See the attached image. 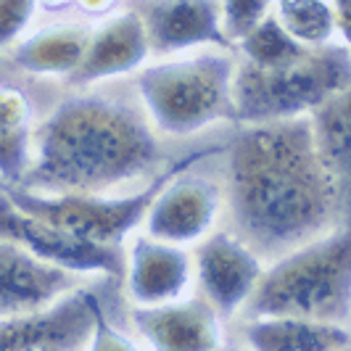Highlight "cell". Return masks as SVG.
I'll list each match as a JSON object with an SVG mask.
<instances>
[{
    "label": "cell",
    "mask_w": 351,
    "mask_h": 351,
    "mask_svg": "<svg viewBox=\"0 0 351 351\" xmlns=\"http://www.w3.org/2000/svg\"><path fill=\"white\" fill-rule=\"evenodd\" d=\"M228 198L248 246L267 254L328 232L346 201L317 154L309 117L246 124L228 145Z\"/></svg>",
    "instance_id": "6da1fadb"
},
{
    "label": "cell",
    "mask_w": 351,
    "mask_h": 351,
    "mask_svg": "<svg viewBox=\"0 0 351 351\" xmlns=\"http://www.w3.org/2000/svg\"><path fill=\"white\" fill-rule=\"evenodd\" d=\"M161 148L135 106L106 95H71L35 132L24 182L48 191L104 193L154 169Z\"/></svg>",
    "instance_id": "7a4b0ae2"
},
{
    "label": "cell",
    "mask_w": 351,
    "mask_h": 351,
    "mask_svg": "<svg viewBox=\"0 0 351 351\" xmlns=\"http://www.w3.org/2000/svg\"><path fill=\"white\" fill-rule=\"evenodd\" d=\"M251 317H309L349 325L351 238L338 228L288 248L246 301Z\"/></svg>",
    "instance_id": "3957f363"
},
{
    "label": "cell",
    "mask_w": 351,
    "mask_h": 351,
    "mask_svg": "<svg viewBox=\"0 0 351 351\" xmlns=\"http://www.w3.org/2000/svg\"><path fill=\"white\" fill-rule=\"evenodd\" d=\"M351 88L349 43L309 48L278 66L241 64L232 71L235 122L296 119L315 111L330 95Z\"/></svg>",
    "instance_id": "277c9868"
},
{
    "label": "cell",
    "mask_w": 351,
    "mask_h": 351,
    "mask_svg": "<svg viewBox=\"0 0 351 351\" xmlns=\"http://www.w3.org/2000/svg\"><path fill=\"white\" fill-rule=\"evenodd\" d=\"M232 71L228 53H195L161 61L138 74L148 119L167 135H193L214 122H235Z\"/></svg>",
    "instance_id": "5b68a950"
},
{
    "label": "cell",
    "mask_w": 351,
    "mask_h": 351,
    "mask_svg": "<svg viewBox=\"0 0 351 351\" xmlns=\"http://www.w3.org/2000/svg\"><path fill=\"white\" fill-rule=\"evenodd\" d=\"M217 154H225V145H204L185 156L175 158L161 175H156L143 191L132 195H101V193H80L64 191L58 195L32 193L27 188H5V198L21 211L32 214L37 219H45L56 228L66 230L77 238H85L104 246H122V241L138 228L145 217L148 204L154 201L158 188L172 175L191 169L198 161Z\"/></svg>",
    "instance_id": "8992f818"
},
{
    "label": "cell",
    "mask_w": 351,
    "mask_h": 351,
    "mask_svg": "<svg viewBox=\"0 0 351 351\" xmlns=\"http://www.w3.org/2000/svg\"><path fill=\"white\" fill-rule=\"evenodd\" d=\"M0 238H8L27 251H32L43 262L58 264L69 272L82 275H122V246H104L85 238H77L66 230L56 228L45 219L14 206L5 193H0Z\"/></svg>",
    "instance_id": "52a82bcc"
},
{
    "label": "cell",
    "mask_w": 351,
    "mask_h": 351,
    "mask_svg": "<svg viewBox=\"0 0 351 351\" xmlns=\"http://www.w3.org/2000/svg\"><path fill=\"white\" fill-rule=\"evenodd\" d=\"M98 299L90 291L64 293L53 304L0 317V351L88 349Z\"/></svg>",
    "instance_id": "ba28073f"
},
{
    "label": "cell",
    "mask_w": 351,
    "mask_h": 351,
    "mask_svg": "<svg viewBox=\"0 0 351 351\" xmlns=\"http://www.w3.org/2000/svg\"><path fill=\"white\" fill-rule=\"evenodd\" d=\"M191 169L172 175L158 188L143 217L145 235L177 246H191L209 235L222 209V191L209 177L193 175Z\"/></svg>",
    "instance_id": "9c48e42d"
},
{
    "label": "cell",
    "mask_w": 351,
    "mask_h": 351,
    "mask_svg": "<svg viewBox=\"0 0 351 351\" xmlns=\"http://www.w3.org/2000/svg\"><path fill=\"white\" fill-rule=\"evenodd\" d=\"M201 241L204 243L198 246L193 264L204 299L222 319H230L246 306L248 296L262 278V256L232 232H211Z\"/></svg>",
    "instance_id": "30bf717a"
},
{
    "label": "cell",
    "mask_w": 351,
    "mask_h": 351,
    "mask_svg": "<svg viewBox=\"0 0 351 351\" xmlns=\"http://www.w3.org/2000/svg\"><path fill=\"white\" fill-rule=\"evenodd\" d=\"M132 325L151 349L217 351L225 346V319L206 299H172L132 306Z\"/></svg>",
    "instance_id": "8fae6325"
},
{
    "label": "cell",
    "mask_w": 351,
    "mask_h": 351,
    "mask_svg": "<svg viewBox=\"0 0 351 351\" xmlns=\"http://www.w3.org/2000/svg\"><path fill=\"white\" fill-rule=\"evenodd\" d=\"M138 14L151 51L177 53L198 45L232 48L222 32L219 0H143Z\"/></svg>",
    "instance_id": "7c38bea8"
},
{
    "label": "cell",
    "mask_w": 351,
    "mask_h": 351,
    "mask_svg": "<svg viewBox=\"0 0 351 351\" xmlns=\"http://www.w3.org/2000/svg\"><path fill=\"white\" fill-rule=\"evenodd\" d=\"M127 296L135 306L180 299L193 282V259L185 246L138 235L124 259Z\"/></svg>",
    "instance_id": "4fadbf2b"
},
{
    "label": "cell",
    "mask_w": 351,
    "mask_h": 351,
    "mask_svg": "<svg viewBox=\"0 0 351 351\" xmlns=\"http://www.w3.org/2000/svg\"><path fill=\"white\" fill-rule=\"evenodd\" d=\"M74 288V272L0 238V317L35 312Z\"/></svg>",
    "instance_id": "5bb4252c"
},
{
    "label": "cell",
    "mask_w": 351,
    "mask_h": 351,
    "mask_svg": "<svg viewBox=\"0 0 351 351\" xmlns=\"http://www.w3.org/2000/svg\"><path fill=\"white\" fill-rule=\"evenodd\" d=\"M151 56L148 35L141 14L135 8L106 16L98 27H93L88 53L77 71H71L74 85H93L111 77H122L141 69Z\"/></svg>",
    "instance_id": "9a60e30c"
},
{
    "label": "cell",
    "mask_w": 351,
    "mask_h": 351,
    "mask_svg": "<svg viewBox=\"0 0 351 351\" xmlns=\"http://www.w3.org/2000/svg\"><path fill=\"white\" fill-rule=\"evenodd\" d=\"M243 338L259 351H343L351 346L349 325L309 317H254Z\"/></svg>",
    "instance_id": "2e32d148"
},
{
    "label": "cell",
    "mask_w": 351,
    "mask_h": 351,
    "mask_svg": "<svg viewBox=\"0 0 351 351\" xmlns=\"http://www.w3.org/2000/svg\"><path fill=\"white\" fill-rule=\"evenodd\" d=\"M93 27L80 21H58L19 40L11 51L14 64L32 74H71L88 53Z\"/></svg>",
    "instance_id": "e0dca14e"
},
{
    "label": "cell",
    "mask_w": 351,
    "mask_h": 351,
    "mask_svg": "<svg viewBox=\"0 0 351 351\" xmlns=\"http://www.w3.org/2000/svg\"><path fill=\"white\" fill-rule=\"evenodd\" d=\"M309 124L315 135L317 154L322 158L325 169L333 175L341 193H349V90H341L330 95L325 104H319L315 111H309Z\"/></svg>",
    "instance_id": "ac0fdd59"
},
{
    "label": "cell",
    "mask_w": 351,
    "mask_h": 351,
    "mask_svg": "<svg viewBox=\"0 0 351 351\" xmlns=\"http://www.w3.org/2000/svg\"><path fill=\"white\" fill-rule=\"evenodd\" d=\"M32 161V104L19 88L0 85V177L21 182Z\"/></svg>",
    "instance_id": "d6986e66"
},
{
    "label": "cell",
    "mask_w": 351,
    "mask_h": 351,
    "mask_svg": "<svg viewBox=\"0 0 351 351\" xmlns=\"http://www.w3.org/2000/svg\"><path fill=\"white\" fill-rule=\"evenodd\" d=\"M272 14L282 29L306 48L349 43L330 0H275Z\"/></svg>",
    "instance_id": "ffe728a7"
},
{
    "label": "cell",
    "mask_w": 351,
    "mask_h": 351,
    "mask_svg": "<svg viewBox=\"0 0 351 351\" xmlns=\"http://www.w3.org/2000/svg\"><path fill=\"white\" fill-rule=\"evenodd\" d=\"M232 48H238L243 61L251 66H278L285 61L299 58L301 53H306L309 48L296 43L280 27V21L275 19V14L264 16L254 29H248L246 35L241 37Z\"/></svg>",
    "instance_id": "44dd1931"
},
{
    "label": "cell",
    "mask_w": 351,
    "mask_h": 351,
    "mask_svg": "<svg viewBox=\"0 0 351 351\" xmlns=\"http://www.w3.org/2000/svg\"><path fill=\"white\" fill-rule=\"evenodd\" d=\"M275 0H219L222 32L235 45L248 29H254L264 16H269Z\"/></svg>",
    "instance_id": "7402d4cb"
},
{
    "label": "cell",
    "mask_w": 351,
    "mask_h": 351,
    "mask_svg": "<svg viewBox=\"0 0 351 351\" xmlns=\"http://www.w3.org/2000/svg\"><path fill=\"white\" fill-rule=\"evenodd\" d=\"M37 0H0V48L11 45L32 24Z\"/></svg>",
    "instance_id": "603a6c76"
},
{
    "label": "cell",
    "mask_w": 351,
    "mask_h": 351,
    "mask_svg": "<svg viewBox=\"0 0 351 351\" xmlns=\"http://www.w3.org/2000/svg\"><path fill=\"white\" fill-rule=\"evenodd\" d=\"M88 349H138V343L132 338H127L124 333H119L117 328H111V322L106 319L101 304L95 306V317H93V335H90Z\"/></svg>",
    "instance_id": "cb8c5ba5"
},
{
    "label": "cell",
    "mask_w": 351,
    "mask_h": 351,
    "mask_svg": "<svg viewBox=\"0 0 351 351\" xmlns=\"http://www.w3.org/2000/svg\"><path fill=\"white\" fill-rule=\"evenodd\" d=\"M74 5L88 16H106L117 5V0H74Z\"/></svg>",
    "instance_id": "d4e9b609"
},
{
    "label": "cell",
    "mask_w": 351,
    "mask_h": 351,
    "mask_svg": "<svg viewBox=\"0 0 351 351\" xmlns=\"http://www.w3.org/2000/svg\"><path fill=\"white\" fill-rule=\"evenodd\" d=\"M330 5H333L335 14H338V21H341L343 35L349 37V0H330Z\"/></svg>",
    "instance_id": "484cf974"
},
{
    "label": "cell",
    "mask_w": 351,
    "mask_h": 351,
    "mask_svg": "<svg viewBox=\"0 0 351 351\" xmlns=\"http://www.w3.org/2000/svg\"><path fill=\"white\" fill-rule=\"evenodd\" d=\"M69 5H74V0H37V8L43 11H64Z\"/></svg>",
    "instance_id": "4316f807"
}]
</instances>
